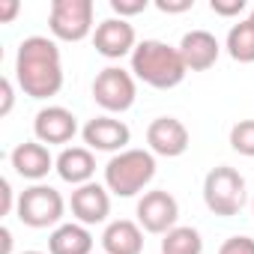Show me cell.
Segmentation results:
<instances>
[{"mask_svg": "<svg viewBox=\"0 0 254 254\" xmlns=\"http://www.w3.org/2000/svg\"><path fill=\"white\" fill-rule=\"evenodd\" d=\"M69 209H72L75 221H81L87 227L105 224L111 215V191L105 189V183H96V180L87 186H78V189H72Z\"/></svg>", "mask_w": 254, "mask_h": 254, "instance_id": "cell-13", "label": "cell"}, {"mask_svg": "<svg viewBox=\"0 0 254 254\" xmlns=\"http://www.w3.org/2000/svg\"><path fill=\"white\" fill-rule=\"evenodd\" d=\"M57 177L63 180V183H69L72 189H78V186H87V183H93V177H96V156H93V150H87V147H63L60 150V156H57Z\"/></svg>", "mask_w": 254, "mask_h": 254, "instance_id": "cell-17", "label": "cell"}, {"mask_svg": "<svg viewBox=\"0 0 254 254\" xmlns=\"http://www.w3.org/2000/svg\"><path fill=\"white\" fill-rule=\"evenodd\" d=\"M78 135V117L63 105H45L33 117V138L45 147H66Z\"/></svg>", "mask_w": 254, "mask_h": 254, "instance_id": "cell-10", "label": "cell"}, {"mask_svg": "<svg viewBox=\"0 0 254 254\" xmlns=\"http://www.w3.org/2000/svg\"><path fill=\"white\" fill-rule=\"evenodd\" d=\"M18 221L24 227L33 230H45V227H60L63 215H66V200L63 194L48 186V183H33L18 194V209H15Z\"/></svg>", "mask_w": 254, "mask_h": 254, "instance_id": "cell-5", "label": "cell"}, {"mask_svg": "<svg viewBox=\"0 0 254 254\" xmlns=\"http://www.w3.org/2000/svg\"><path fill=\"white\" fill-rule=\"evenodd\" d=\"M147 9H150V0H111V12L117 18H126V21L147 12Z\"/></svg>", "mask_w": 254, "mask_h": 254, "instance_id": "cell-22", "label": "cell"}, {"mask_svg": "<svg viewBox=\"0 0 254 254\" xmlns=\"http://www.w3.org/2000/svg\"><path fill=\"white\" fill-rule=\"evenodd\" d=\"M93 48L96 54H102L105 60H123V57H132V51L138 48V33L135 27L126 21V18H105L96 24L93 33Z\"/></svg>", "mask_w": 254, "mask_h": 254, "instance_id": "cell-12", "label": "cell"}, {"mask_svg": "<svg viewBox=\"0 0 254 254\" xmlns=\"http://www.w3.org/2000/svg\"><path fill=\"white\" fill-rule=\"evenodd\" d=\"M248 21H251V24H254V6H251V12H248Z\"/></svg>", "mask_w": 254, "mask_h": 254, "instance_id": "cell-30", "label": "cell"}, {"mask_svg": "<svg viewBox=\"0 0 254 254\" xmlns=\"http://www.w3.org/2000/svg\"><path fill=\"white\" fill-rule=\"evenodd\" d=\"M156 180V156L150 150L129 147L108 159L105 165V189L114 197H138Z\"/></svg>", "mask_w": 254, "mask_h": 254, "instance_id": "cell-3", "label": "cell"}, {"mask_svg": "<svg viewBox=\"0 0 254 254\" xmlns=\"http://www.w3.org/2000/svg\"><path fill=\"white\" fill-rule=\"evenodd\" d=\"M230 147L233 153L254 159V120H239L230 129Z\"/></svg>", "mask_w": 254, "mask_h": 254, "instance_id": "cell-21", "label": "cell"}, {"mask_svg": "<svg viewBox=\"0 0 254 254\" xmlns=\"http://www.w3.org/2000/svg\"><path fill=\"white\" fill-rule=\"evenodd\" d=\"M93 233L81 221H63L48 236V254H93Z\"/></svg>", "mask_w": 254, "mask_h": 254, "instance_id": "cell-18", "label": "cell"}, {"mask_svg": "<svg viewBox=\"0 0 254 254\" xmlns=\"http://www.w3.org/2000/svg\"><path fill=\"white\" fill-rule=\"evenodd\" d=\"M177 48H180L189 72H206V69H212L215 60H218V54H221V42L209 30H189L180 39Z\"/></svg>", "mask_w": 254, "mask_h": 254, "instance_id": "cell-15", "label": "cell"}, {"mask_svg": "<svg viewBox=\"0 0 254 254\" xmlns=\"http://www.w3.org/2000/svg\"><path fill=\"white\" fill-rule=\"evenodd\" d=\"M15 84L30 99H51L63 90V57L57 39L27 36L15 51Z\"/></svg>", "mask_w": 254, "mask_h": 254, "instance_id": "cell-1", "label": "cell"}, {"mask_svg": "<svg viewBox=\"0 0 254 254\" xmlns=\"http://www.w3.org/2000/svg\"><path fill=\"white\" fill-rule=\"evenodd\" d=\"M102 251L105 254H141L144 251V227L132 218L108 221L102 230Z\"/></svg>", "mask_w": 254, "mask_h": 254, "instance_id": "cell-16", "label": "cell"}, {"mask_svg": "<svg viewBox=\"0 0 254 254\" xmlns=\"http://www.w3.org/2000/svg\"><path fill=\"white\" fill-rule=\"evenodd\" d=\"M0 93H3V102H0V117H9L12 114V105H15V84H12V78L0 81Z\"/></svg>", "mask_w": 254, "mask_h": 254, "instance_id": "cell-26", "label": "cell"}, {"mask_svg": "<svg viewBox=\"0 0 254 254\" xmlns=\"http://www.w3.org/2000/svg\"><path fill=\"white\" fill-rule=\"evenodd\" d=\"M251 215H254V200H251Z\"/></svg>", "mask_w": 254, "mask_h": 254, "instance_id": "cell-32", "label": "cell"}, {"mask_svg": "<svg viewBox=\"0 0 254 254\" xmlns=\"http://www.w3.org/2000/svg\"><path fill=\"white\" fill-rule=\"evenodd\" d=\"M129 72L153 90H174L186 81L189 69L177 45L162 39H144L129 57Z\"/></svg>", "mask_w": 254, "mask_h": 254, "instance_id": "cell-2", "label": "cell"}, {"mask_svg": "<svg viewBox=\"0 0 254 254\" xmlns=\"http://www.w3.org/2000/svg\"><path fill=\"white\" fill-rule=\"evenodd\" d=\"M21 12L18 0H0V24H12V18Z\"/></svg>", "mask_w": 254, "mask_h": 254, "instance_id": "cell-28", "label": "cell"}, {"mask_svg": "<svg viewBox=\"0 0 254 254\" xmlns=\"http://www.w3.org/2000/svg\"><path fill=\"white\" fill-rule=\"evenodd\" d=\"M21 254H45V251H21Z\"/></svg>", "mask_w": 254, "mask_h": 254, "instance_id": "cell-31", "label": "cell"}, {"mask_svg": "<svg viewBox=\"0 0 254 254\" xmlns=\"http://www.w3.org/2000/svg\"><path fill=\"white\" fill-rule=\"evenodd\" d=\"M162 254H203V236L197 227L177 224L162 236Z\"/></svg>", "mask_w": 254, "mask_h": 254, "instance_id": "cell-20", "label": "cell"}, {"mask_svg": "<svg viewBox=\"0 0 254 254\" xmlns=\"http://www.w3.org/2000/svg\"><path fill=\"white\" fill-rule=\"evenodd\" d=\"M218 254H254V239L251 236H230L221 242Z\"/></svg>", "mask_w": 254, "mask_h": 254, "instance_id": "cell-24", "label": "cell"}, {"mask_svg": "<svg viewBox=\"0 0 254 254\" xmlns=\"http://www.w3.org/2000/svg\"><path fill=\"white\" fill-rule=\"evenodd\" d=\"M93 102L105 111V114H126L135 99H138V78L123 69V66H105L96 78H93Z\"/></svg>", "mask_w": 254, "mask_h": 254, "instance_id": "cell-7", "label": "cell"}, {"mask_svg": "<svg viewBox=\"0 0 254 254\" xmlns=\"http://www.w3.org/2000/svg\"><path fill=\"white\" fill-rule=\"evenodd\" d=\"M248 194H245V177L230 168V165H218L203 177V203L212 215L218 218H233L242 212Z\"/></svg>", "mask_w": 254, "mask_h": 254, "instance_id": "cell-4", "label": "cell"}, {"mask_svg": "<svg viewBox=\"0 0 254 254\" xmlns=\"http://www.w3.org/2000/svg\"><path fill=\"white\" fill-rule=\"evenodd\" d=\"M81 138H84L87 150L117 156V153H123V150H129L132 129H129L123 120H117V117H111V114H102V117H93V120L84 123Z\"/></svg>", "mask_w": 254, "mask_h": 254, "instance_id": "cell-9", "label": "cell"}, {"mask_svg": "<svg viewBox=\"0 0 254 254\" xmlns=\"http://www.w3.org/2000/svg\"><path fill=\"white\" fill-rule=\"evenodd\" d=\"M191 147V135L186 123L177 117H156L147 126V150L162 159H180Z\"/></svg>", "mask_w": 254, "mask_h": 254, "instance_id": "cell-11", "label": "cell"}, {"mask_svg": "<svg viewBox=\"0 0 254 254\" xmlns=\"http://www.w3.org/2000/svg\"><path fill=\"white\" fill-rule=\"evenodd\" d=\"M0 197H3V206H0V215H9L18 209V197L12 191V183L9 180H0Z\"/></svg>", "mask_w": 254, "mask_h": 254, "instance_id": "cell-27", "label": "cell"}, {"mask_svg": "<svg viewBox=\"0 0 254 254\" xmlns=\"http://www.w3.org/2000/svg\"><path fill=\"white\" fill-rule=\"evenodd\" d=\"M135 215H138V224L144 227V233L165 236L180 221V203L168 189H153V191H144L138 197Z\"/></svg>", "mask_w": 254, "mask_h": 254, "instance_id": "cell-8", "label": "cell"}, {"mask_svg": "<svg viewBox=\"0 0 254 254\" xmlns=\"http://www.w3.org/2000/svg\"><path fill=\"white\" fill-rule=\"evenodd\" d=\"M156 9L165 15H180V12L194 9V0H156Z\"/></svg>", "mask_w": 254, "mask_h": 254, "instance_id": "cell-25", "label": "cell"}, {"mask_svg": "<svg viewBox=\"0 0 254 254\" xmlns=\"http://www.w3.org/2000/svg\"><path fill=\"white\" fill-rule=\"evenodd\" d=\"M224 51H227L230 60H236V63H254V24H251L248 18L236 21V24L227 30Z\"/></svg>", "mask_w": 254, "mask_h": 254, "instance_id": "cell-19", "label": "cell"}, {"mask_svg": "<svg viewBox=\"0 0 254 254\" xmlns=\"http://www.w3.org/2000/svg\"><path fill=\"white\" fill-rule=\"evenodd\" d=\"M9 165H12V171H15L21 180L42 183V180L57 168V159L51 156V150H48L45 144H39V141L33 138V141L18 144V147L9 153Z\"/></svg>", "mask_w": 254, "mask_h": 254, "instance_id": "cell-14", "label": "cell"}, {"mask_svg": "<svg viewBox=\"0 0 254 254\" xmlns=\"http://www.w3.org/2000/svg\"><path fill=\"white\" fill-rule=\"evenodd\" d=\"M0 254H12V230L0 227Z\"/></svg>", "mask_w": 254, "mask_h": 254, "instance_id": "cell-29", "label": "cell"}, {"mask_svg": "<svg viewBox=\"0 0 254 254\" xmlns=\"http://www.w3.org/2000/svg\"><path fill=\"white\" fill-rule=\"evenodd\" d=\"M93 0H54L48 12V30L57 42H84L96 33Z\"/></svg>", "mask_w": 254, "mask_h": 254, "instance_id": "cell-6", "label": "cell"}, {"mask_svg": "<svg viewBox=\"0 0 254 254\" xmlns=\"http://www.w3.org/2000/svg\"><path fill=\"white\" fill-rule=\"evenodd\" d=\"M209 9L221 18H239L248 9V3L245 0H209Z\"/></svg>", "mask_w": 254, "mask_h": 254, "instance_id": "cell-23", "label": "cell"}]
</instances>
